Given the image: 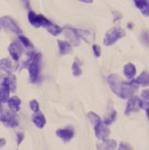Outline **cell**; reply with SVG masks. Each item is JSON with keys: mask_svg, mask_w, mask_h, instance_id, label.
Wrapping results in <instances>:
<instances>
[{"mask_svg": "<svg viewBox=\"0 0 149 150\" xmlns=\"http://www.w3.org/2000/svg\"><path fill=\"white\" fill-rule=\"evenodd\" d=\"M0 119H1L2 123H4L6 127L15 128V127L18 126V121L17 119V116H16L15 112H10V110H3V108H1Z\"/></svg>", "mask_w": 149, "mask_h": 150, "instance_id": "5", "label": "cell"}, {"mask_svg": "<svg viewBox=\"0 0 149 150\" xmlns=\"http://www.w3.org/2000/svg\"><path fill=\"white\" fill-rule=\"evenodd\" d=\"M141 100L143 102V108H149V89H144L141 92Z\"/></svg>", "mask_w": 149, "mask_h": 150, "instance_id": "24", "label": "cell"}, {"mask_svg": "<svg viewBox=\"0 0 149 150\" xmlns=\"http://www.w3.org/2000/svg\"><path fill=\"white\" fill-rule=\"evenodd\" d=\"M63 30H64V28H61L60 26H58L56 24H54V23L52 24L50 27L47 29L48 32H50V33L52 35H54V36H58L63 31Z\"/></svg>", "mask_w": 149, "mask_h": 150, "instance_id": "26", "label": "cell"}, {"mask_svg": "<svg viewBox=\"0 0 149 150\" xmlns=\"http://www.w3.org/2000/svg\"><path fill=\"white\" fill-rule=\"evenodd\" d=\"M134 4L142 14L149 17V0H135Z\"/></svg>", "mask_w": 149, "mask_h": 150, "instance_id": "17", "label": "cell"}, {"mask_svg": "<svg viewBox=\"0 0 149 150\" xmlns=\"http://www.w3.org/2000/svg\"><path fill=\"white\" fill-rule=\"evenodd\" d=\"M107 79L112 92L124 100H129L132 98L139 88V84L136 79L126 81L121 76L116 74L109 75Z\"/></svg>", "mask_w": 149, "mask_h": 150, "instance_id": "1", "label": "cell"}, {"mask_svg": "<svg viewBox=\"0 0 149 150\" xmlns=\"http://www.w3.org/2000/svg\"><path fill=\"white\" fill-rule=\"evenodd\" d=\"M117 150H133V147L125 142H121Z\"/></svg>", "mask_w": 149, "mask_h": 150, "instance_id": "31", "label": "cell"}, {"mask_svg": "<svg viewBox=\"0 0 149 150\" xmlns=\"http://www.w3.org/2000/svg\"><path fill=\"white\" fill-rule=\"evenodd\" d=\"M24 139V134L23 133H18L17 134V144L18 145H20L21 142Z\"/></svg>", "mask_w": 149, "mask_h": 150, "instance_id": "33", "label": "cell"}, {"mask_svg": "<svg viewBox=\"0 0 149 150\" xmlns=\"http://www.w3.org/2000/svg\"><path fill=\"white\" fill-rule=\"evenodd\" d=\"M18 40H19V42H20L23 44L24 47H26V48H31L32 47L31 42H30V40L27 37H25L23 35H19L18 36Z\"/></svg>", "mask_w": 149, "mask_h": 150, "instance_id": "28", "label": "cell"}, {"mask_svg": "<svg viewBox=\"0 0 149 150\" xmlns=\"http://www.w3.org/2000/svg\"><path fill=\"white\" fill-rule=\"evenodd\" d=\"M0 23H1L2 28H5L6 30H8L14 33L18 34V36L21 35L22 30L20 28L18 27V25L16 23V21L9 16H4L0 18Z\"/></svg>", "mask_w": 149, "mask_h": 150, "instance_id": "6", "label": "cell"}, {"mask_svg": "<svg viewBox=\"0 0 149 150\" xmlns=\"http://www.w3.org/2000/svg\"><path fill=\"white\" fill-rule=\"evenodd\" d=\"M125 35L126 32L124 29L120 27H113L106 32L104 40H103V43L106 46H111V45H113L120 39L125 37Z\"/></svg>", "mask_w": 149, "mask_h": 150, "instance_id": "3", "label": "cell"}, {"mask_svg": "<svg viewBox=\"0 0 149 150\" xmlns=\"http://www.w3.org/2000/svg\"><path fill=\"white\" fill-rule=\"evenodd\" d=\"M81 64L78 59H76L72 64V73L75 76H79L82 75V69L80 67Z\"/></svg>", "mask_w": 149, "mask_h": 150, "instance_id": "25", "label": "cell"}, {"mask_svg": "<svg viewBox=\"0 0 149 150\" xmlns=\"http://www.w3.org/2000/svg\"><path fill=\"white\" fill-rule=\"evenodd\" d=\"M145 110H146V115H147V117H148V120H149V108H148V109H146Z\"/></svg>", "mask_w": 149, "mask_h": 150, "instance_id": "35", "label": "cell"}, {"mask_svg": "<svg viewBox=\"0 0 149 150\" xmlns=\"http://www.w3.org/2000/svg\"><path fill=\"white\" fill-rule=\"evenodd\" d=\"M8 107L11 110V112H18L19 110V106H20V104H21V100L18 97L12 96V97H10V99L8 101Z\"/></svg>", "mask_w": 149, "mask_h": 150, "instance_id": "20", "label": "cell"}, {"mask_svg": "<svg viewBox=\"0 0 149 150\" xmlns=\"http://www.w3.org/2000/svg\"><path fill=\"white\" fill-rule=\"evenodd\" d=\"M88 118L90 121V122L92 123L93 126H96L97 125H99V123H100V122H103L101 120L100 117L98 114H97L96 112H89L88 113Z\"/></svg>", "mask_w": 149, "mask_h": 150, "instance_id": "23", "label": "cell"}, {"mask_svg": "<svg viewBox=\"0 0 149 150\" xmlns=\"http://www.w3.org/2000/svg\"><path fill=\"white\" fill-rule=\"evenodd\" d=\"M117 146V142L113 139H106L97 145V150H114Z\"/></svg>", "mask_w": 149, "mask_h": 150, "instance_id": "16", "label": "cell"}, {"mask_svg": "<svg viewBox=\"0 0 149 150\" xmlns=\"http://www.w3.org/2000/svg\"><path fill=\"white\" fill-rule=\"evenodd\" d=\"M136 81L138 82L139 86H143V87L149 86V72L143 71L140 74V76L136 78Z\"/></svg>", "mask_w": 149, "mask_h": 150, "instance_id": "21", "label": "cell"}, {"mask_svg": "<svg viewBox=\"0 0 149 150\" xmlns=\"http://www.w3.org/2000/svg\"><path fill=\"white\" fill-rule=\"evenodd\" d=\"M31 121L34 123L35 126L39 129H42L46 125V119L42 112H35L31 116Z\"/></svg>", "mask_w": 149, "mask_h": 150, "instance_id": "14", "label": "cell"}, {"mask_svg": "<svg viewBox=\"0 0 149 150\" xmlns=\"http://www.w3.org/2000/svg\"><path fill=\"white\" fill-rule=\"evenodd\" d=\"M74 134H75V132H74V129L72 127L58 129L56 131V135L60 139H62L64 143L69 142L71 139L74 137Z\"/></svg>", "mask_w": 149, "mask_h": 150, "instance_id": "11", "label": "cell"}, {"mask_svg": "<svg viewBox=\"0 0 149 150\" xmlns=\"http://www.w3.org/2000/svg\"><path fill=\"white\" fill-rule=\"evenodd\" d=\"M28 19H29V22L33 26L34 28L43 27V28L48 29L50 26L53 24L48 18H46L43 15H41V14L38 15L32 10H29Z\"/></svg>", "mask_w": 149, "mask_h": 150, "instance_id": "4", "label": "cell"}, {"mask_svg": "<svg viewBox=\"0 0 149 150\" xmlns=\"http://www.w3.org/2000/svg\"><path fill=\"white\" fill-rule=\"evenodd\" d=\"M116 115H117V112H116V110H112L111 114H109V116L104 119V121H103V123H104V125H109L111 123H112L115 121Z\"/></svg>", "mask_w": 149, "mask_h": 150, "instance_id": "27", "label": "cell"}, {"mask_svg": "<svg viewBox=\"0 0 149 150\" xmlns=\"http://www.w3.org/2000/svg\"><path fill=\"white\" fill-rule=\"evenodd\" d=\"M141 108H143V102H142V100L137 96H133L127 101L124 113H125V115H129L132 112H139Z\"/></svg>", "mask_w": 149, "mask_h": 150, "instance_id": "7", "label": "cell"}, {"mask_svg": "<svg viewBox=\"0 0 149 150\" xmlns=\"http://www.w3.org/2000/svg\"><path fill=\"white\" fill-rule=\"evenodd\" d=\"M0 67H1V69L3 71H5V72L11 74V72L15 71L18 68V64L14 66V64H13V62L9 59V58H3V59H1V61H0Z\"/></svg>", "mask_w": 149, "mask_h": 150, "instance_id": "13", "label": "cell"}, {"mask_svg": "<svg viewBox=\"0 0 149 150\" xmlns=\"http://www.w3.org/2000/svg\"><path fill=\"white\" fill-rule=\"evenodd\" d=\"M4 79L8 82V86L10 88L11 92H15L16 90V87H17V80H16V76L12 74H9L8 76H6L4 77Z\"/></svg>", "mask_w": 149, "mask_h": 150, "instance_id": "22", "label": "cell"}, {"mask_svg": "<svg viewBox=\"0 0 149 150\" xmlns=\"http://www.w3.org/2000/svg\"><path fill=\"white\" fill-rule=\"evenodd\" d=\"M0 142H1V145H0V146L3 147L6 145V139L5 138H1V139H0Z\"/></svg>", "mask_w": 149, "mask_h": 150, "instance_id": "34", "label": "cell"}, {"mask_svg": "<svg viewBox=\"0 0 149 150\" xmlns=\"http://www.w3.org/2000/svg\"><path fill=\"white\" fill-rule=\"evenodd\" d=\"M10 92H11V90H10V88L8 86V82L3 78L1 82V87H0V100H1V103L8 102L9 100Z\"/></svg>", "mask_w": 149, "mask_h": 150, "instance_id": "12", "label": "cell"}, {"mask_svg": "<svg viewBox=\"0 0 149 150\" xmlns=\"http://www.w3.org/2000/svg\"><path fill=\"white\" fill-rule=\"evenodd\" d=\"M73 29L76 31V33L78 35V37L83 39V40H85L87 42H91L94 41L95 36L93 34V32L87 30H81V29H76V28H73Z\"/></svg>", "mask_w": 149, "mask_h": 150, "instance_id": "15", "label": "cell"}, {"mask_svg": "<svg viewBox=\"0 0 149 150\" xmlns=\"http://www.w3.org/2000/svg\"><path fill=\"white\" fill-rule=\"evenodd\" d=\"M41 58H42V54L40 53L31 52V53L29 54L28 60L23 63V67L29 70L30 79L32 83H35L39 78Z\"/></svg>", "mask_w": 149, "mask_h": 150, "instance_id": "2", "label": "cell"}, {"mask_svg": "<svg viewBox=\"0 0 149 150\" xmlns=\"http://www.w3.org/2000/svg\"><path fill=\"white\" fill-rule=\"evenodd\" d=\"M92 50H93V53L95 54L96 57H100L101 54V48L100 45H97V44H93L92 45Z\"/></svg>", "mask_w": 149, "mask_h": 150, "instance_id": "32", "label": "cell"}, {"mask_svg": "<svg viewBox=\"0 0 149 150\" xmlns=\"http://www.w3.org/2000/svg\"><path fill=\"white\" fill-rule=\"evenodd\" d=\"M94 131H95V135L97 136V138L101 140V141H104L108 138V136L111 134V131L107 127L106 125H104L102 122L97 125L96 126H94Z\"/></svg>", "mask_w": 149, "mask_h": 150, "instance_id": "10", "label": "cell"}, {"mask_svg": "<svg viewBox=\"0 0 149 150\" xmlns=\"http://www.w3.org/2000/svg\"><path fill=\"white\" fill-rule=\"evenodd\" d=\"M141 39H142V41H143L144 44L149 47V32L147 30H144L142 32Z\"/></svg>", "mask_w": 149, "mask_h": 150, "instance_id": "30", "label": "cell"}, {"mask_svg": "<svg viewBox=\"0 0 149 150\" xmlns=\"http://www.w3.org/2000/svg\"><path fill=\"white\" fill-rule=\"evenodd\" d=\"M30 107L31 109V110L34 113L35 112H40V106H39V103L36 100H30Z\"/></svg>", "mask_w": 149, "mask_h": 150, "instance_id": "29", "label": "cell"}, {"mask_svg": "<svg viewBox=\"0 0 149 150\" xmlns=\"http://www.w3.org/2000/svg\"><path fill=\"white\" fill-rule=\"evenodd\" d=\"M57 43H58V48H59V54L62 56L69 54L71 50H72V45L69 42H67L66 41L58 40Z\"/></svg>", "mask_w": 149, "mask_h": 150, "instance_id": "18", "label": "cell"}, {"mask_svg": "<svg viewBox=\"0 0 149 150\" xmlns=\"http://www.w3.org/2000/svg\"><path fill=\"white\" fill-rule=\"evenodd\" d=\"M64 35L66 39V42H69L73 46H79L80 45V38L76 33L73 28L71 27H64L63 30Z\"/></svg>", "mask_w": 149, "mask_h": 150, "instance_id": "9", "label": "cell"}, {"mask_svg": "<svg viewBox=\"0 0 149 150\" xmlns=\"http://www.w3.org/2000/svg\"><path fill=\"white\" fill-rule=\"evenodd\" d=\"M8 53L15 63H18L23 53V44L20 42H13L8 46Z\"/></svg>", "mask_w": 149, "mask_h": 150, "instance_id": "8", "label": "cell"}, {"mask_svg": "<svg viewBox=\"0 0 149 150\" xmlns=\"http://www.w3.org/2000/svg\"><path fill=\"white\" fill-rule=\"evenodd\" d=\"M124 74L128 78V79H133V77L136 74V67L132 63H128L124 67Z\"/></svg>", "mask_w": 149, "mask_h": 150, "instance_id": "19", "label": "cell"}]
</instances>
